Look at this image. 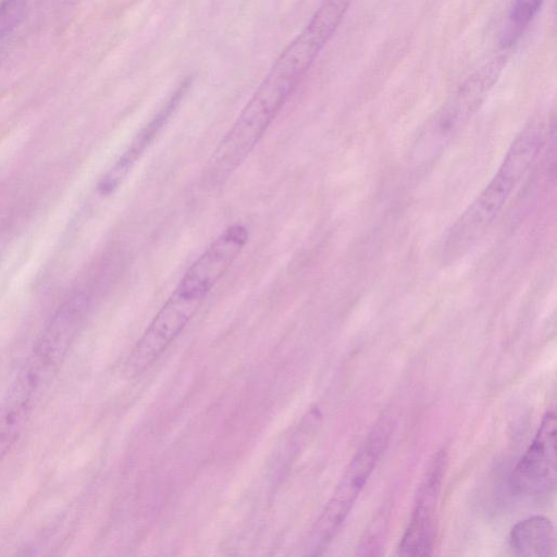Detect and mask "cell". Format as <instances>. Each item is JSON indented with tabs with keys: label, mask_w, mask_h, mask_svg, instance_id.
I'll return each mask as SVG.
<instances>
[{
	"label": "cell",
	"mask_w": 557,
	"mask_h": 557,
	"mask_svg": "<svg viewBox=\"0 0 557 557\" xmlns=\"http://www.w3.org/2000/svg\"><path fill=\"white\" fill-rule=\"evenodd\" d=\"M391 436V421L382 418L356 451L312 527L307 540L308 555L322 554L335 537L388 446Z\"/></svg>",
	"instance_id": "obj_3"
},
{
	"label": "cell",
	"mask_w": 557,
	"mask_h": 557,
	"mask_svg": "<svg viewBox=\"0 0 557 557\" xmlns=\"http://www.w3.org/2000/svg\"><path fill=\"white\" fill-rule=\"evenodd\" d=\"M248 238L245 225H228L189 265L129 352L123 370L126 377L146 371L180 335L242 253Z\"/></svg>",
	"instance_id": "obj_1"
},
{
	"label": "cell",
	"mask_w": 557,
	"mask_h": 557,
	"mask_svg": "<svg viewBox=\"0 0 557 557\" xmlns=\"http://www.w3.org/2000/svg\"><path fill=\"white\" fill-rule=\"evenodd\" d=\"M542 143L541 123H531L516 137L493 178L449 228L443 245L445 260L458 259L485 234L535 160Z\"/></svg>",
	"instance_id": "obj_2"
},
{
	"label": "cell",
	"mask_w": 557,
	"mask_h": 557,
	"mask_svg": "<svg viewBox=\"0 0 557 557\" xmlns=\"http://www.w3.org/2000/svg\"><path fill=\"white\" fill-rule=\"evenodd\" d=\"M504 65L499 57L471 75L430 119L420 132L412 159L428 163L445 150L483 103Z\"/></svg>",
	"instance_id": "obj_4"
},
{
	"label": "cell",
	"mask_w": 557,
	"mask_h": 557,
	"mask_svg": "<svg viewBox=\"0 0 557 557\" xmlns=\"http://www.w3.org/2000/svg\"><path fill=\"white\" fill-rule=\"evenodd\" d=\"M544 0H511L500 35L504 48L515 45L539 12Z\"/></svg>",
	"instance_id": "obj_9"
},
{
	"label": "cell",
	"mask_w": 557,
	"mask_h": 557,
	"mask_svg": "<svg viewBox=\"0 0 557 557\" xmlns=\"http://www.w3.org/2000/svg\"><path fill=\"white\" fill-rule=\"evenodd\" d=\"M446 466L447 453L443 448L434 455L418 487L410 520L397 547L398 555H432L436 539L437 504Z\"/></svg>",
	"instance_id": "obj_6"
},
{
	"label": "cell",
	"mask_w": 557,
	"mask_h": 557,
	"mask_svg": "<svg viewBox=\"0 0 557 557\" xmlns=\"http://www.w3.org/2000/svg\"><path fill=\"white\" fill-rule=\"evenodd\" d=\"M509 546L517 556H554L556 535L552 521L544 516H532L519 521L510 530Z\"/></svg>",
	"instance_id": "obj_8"
},
{
	"label": "cell",
	"mask_w": 557,
	"mask_h": 557,
	"mask_svg": "<svg viewBox=\"0 0 557 557\" xmlns=\"http://www.w3.org/2000/svg\"><path fill=\"white\" fill-rule=\"evenodd\" d=\"M178 98H173L132 139L114 164L99 180L97 189L108 196L125 181L136 162L152 144L175 108Z\"/></svg>",
	"instance_id": "obj_7"
},
{
	"label": "cell",
	"mask_w": 557,
	"mask_h": 557,
	"mask_svg": "<svg viewBox=\"0 0 557 557\" xmlns=\"http://www.w3.org/2000/svg\"><path fill=\"white\" fill-rule=\"evenodd\" d=\"M28 0H0V62L26 12Z\"/></svg>",
	"instance_id": "obj_10"
},
{
	"label": "cell",
	"mask_w": 557,
	"mask_h": 557,
	"mask_svg": "<svg viewBox=\"0 0 557 557\" xmlns=\"http://www.w3.org/2000/svg\"><path fill=\"white\" fill-rule=\"evenodd\" d=\"M556 413L548 410L510 474L512 491L527 498L549 496L556 488Z\"/></svg>",
	"instance_id": "obj_5"
}]
</instances>
